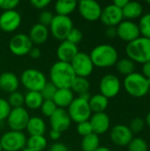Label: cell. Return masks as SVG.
<instances>
[{"instance_id": "cell-1", "label": "cell", "mask_w": 150, "mask_h": 151, "mask_svg": "<svg viewBox=\"0 0 150 151\" xmlns=\"http://www.w3.org/2000/svg\"><path fill=\"white\" fill-rule=\"evenodd\" d=\"M75 77L76 75L70 63L57 61L50 67V82L57 88H70Z\"/></svg>"}, {"instance_id": "cell-2", "label": "cell", "mask_w": 150, "mask_h": 151, "mask_svg": "<svg viewBox=\"0 0 150 151\" xmlns=\"http://www.w3.org/2000/svg\"><path fill=\"white\" fill-rule=\"evenodd\" d=\"M89 56L94 66L100 68H107L116 65L118 58L116 48L110 44L97 45L92 50Z\"/></svg>"}, {"instance_id": "cell-3", "label": "cell", "mask_w": 150, "mask_h": 151, "mask_svg": "<svg viewBox=\"0 0 150 151\" xmlns=\"http://www.w3.org/2000/svg\"><path fill=\"white\" fill-rule=\"evenodd\" d=\"M126 52L134 63L145 64L150 61V39L140 36L133 42L127 43Z\"/></svg>"}, {"instance_id": "cell-4", "label": "cell", "mask_w": 150, "mask_h": 151, "mask_svg": "<svg viewBox=\"0 0 150 151\" xmlns=\"http://www.w3.org/2000/svg\"><path fill=\"white\" fill-rule=\"evenodd\" d=\"M124 87L126 91L133 97H142L148 95L149 84L147 78L141 73H133L126 76L124 80Z\"/></svg>"}, {"instance_id": "cell-5", "label": "cell", "mask_w": 150, "mask_h": 151, "mask_svg": "<svg viewBox=\"0 0 150 151\" xmlns=\"http://www.w3.org/2000/svg\"><path fill=\"white\" fill-rule=\"evenodd\" d=\"M19 81L27 89V91L40 92L47 83L46 76L38 69L28 68L23 71Z\"/></svg>"}, {"instance_id": "cell-6", "label": "cell", "mask_w": 150, "mask_h": 151, "mask_svg": "<svg viewBox=\"0 0 150 151\" xmlns=\"http://www.w3.org/2000/svg\"><path fill=\"white\" fill-rule=\"evenodd\" d=\"M67 112L71 120L77 124L89 120L92 114L88 101H86L79 96L74 98L72 104L68 106Z\"/></svg>"}, {"instance_id": "cell-7", "label": "cell", "mask_w": 150, "mask_h": 151, "mask_svg": "<svg viewBox=\"0 0 150 151\" xmlns=\"http://www.w3.org/2000/svg\"><path fill=\"white\" fill-rule=\"evenodd\" d=\"M0 142L3 150L19 151L25 149L27 137L22 132L10 130L2 135Z\"/></svg>"}, {"instance_id": "cell-8", "label": "cell", "mask_w": 150, "mask_h": 151, "mask_svg": "<svg viewBox=\"0 0 150 151\" xmlns=\"http://www.w3.org/2000/svg\"><path fill=\"white\" fill-rule=\"evenodd\" d=\"M50 27L54 38L59 41H65L69 32L73 28V23L69 16L55 15Z\"/></svg>"}, {"instance_id": "cell-9", "label": "cell", "mask_w": 150, "mask_h": 151, "mask_svg": "<svg viewBox=\"0 0 150 151\" xmlns=\"http://www.w3.org/2000/svg\"><path fill=\"white\" fill-rule=\"evenodd\" d=\"M70 64L75 75L78 77L87 78L93 73L94 70V65L90 56L85 52L79 51Z\"/></svg>"}, {"instance_id": "cell-10", "label": "cell", "mask_w": 150, "mask_h": 151, "mask_svg": "<svg viewBox=\"0 0 150 151\" xmlns=\"http://www.w3.org/2000/svg\"><path fill=\"white\" fill-rule=\"evenodd\" d=\"M29 119L30 116L28 111L22 106L19 108H12L6 120L11 130L22 132L26 129Z\"/></svg>"}, {"instance_id": "cell-11", "label": "cell", "mask_w": 150, "mask_h": 151, "mask_svg": "<svg viewBox=\"0 0 150 151\" xmlns=\"http://www.w3.org/2000/svg\"><path fill=\"white\" fill-rule=\"evenodd\" d=\"M32 48L33 42L29 36L23 33L13 35L9 42V49L16 56H25L29 53Z\"/></svg>"}, {"instance_id": "cell-12", "label": "cell", "mask_w": 150, "mask_h": 151, "mask_svg": "<svg viewBox=\"0 0 150 151\" xmlns=\"http://www.w3.org/2000/svg\"><path fill=\"white\" fill-rule=\"evenodd\" d=\"M77 7L81 17L88 21H96L101 17L103 8L95 0H81L78 3Z\"/></svg>"}, {"instance_id": "cell-13", "label": "cell", "mask_w": 150, "mask_h": 151, "mask_svg": "<svg viewBox=\"0 0 150 151\" xmlns=\"http://www.w3.org/2000/svg\"><path fill=\"white\" fill-rule=\"evenodd\" d=\"M99 88L101 92L100 94L109 99L118 95L121 88V83L119 79L116 75L110 73L104 75L101 79Z\"/></svg>"}, {"instance_id": "cell-14", "label": "cell", "mask_w": 150, "mask_h": 151, "mask_svg": "<svg viewBox=\"0 0 150 151\" xmlns=\"http://www.w3.org/2000/svg\"><path fill=\"white\" fill-rule=\"evenodd\" d=\"M21 20V15L18 11H4L0 14V29L6 33L14 32L20 26Z\"/></svg>"}, {"instance_id": "cell-15", "label": "cell", "mask_w": 150, "mask_h": 151, "mask_svg": "<svg viewBox=\"0 0 150 151\" xmlns=\"http://www.w3.org/2000/svg\"><path fill=\"white\" fill-rule=\"evenodd\" d=\"M122 10L113 4L106 5L101 13L100 19L107 27H117L119 23L123 21Z\"/></svg>"}, {"instance_id": "cell-16", "label": "cell", "mask_w": 150, "mask_h": 151, "mask_svg": "<svg viewBox=\"0 0 150 151\" xmlns=\"http://www.w3.org/2000/svg\"><path fill=\"white\" fill-rule=\"evenodd\" d=\"M133 139V134L127 126L116 125L111 131V140L117 146H127Z\"/></svg>"}, {"instance_id": "cell-17", "label": "cell", "mask_w": 150, "mask_h": 151, "mask_svg": "<svg viewBox=\"0 0 150 151\" xmlns=\"http://www.w3.org/2000/svg\"><path fill=\"white\" fill-rule=\"evenodd\" d=\"M118 36L127 42H133L141 36L139 27L131 20H123L117 26Z\"/></svg>"}, {"instance_id": "cell-18", "label": "cell", "mask_w": 150, "mask_h": 151, "mask_svg": "<svg viewBox=\"0 0 150 151\" xmlns=\"http://www.w3.org/2000/svg\"><path fill=\"white\" fill-rule=\"evenodd\" d=\"M50 124L51 129L63 133L70 127L72 120L65 109L57 108L56 111L50 117Z\"/></svg>"}, {"instance_id": "cell-19", "label": "cell", "mask_w": 150, "mask_h": 151, "mask_svg": "<svg viewBox=\"0 0 150 151\" xmlns=\"http://www.w3.org/2000/svg\"><path fill=\"white\" fill-rule=\"evenodd\" d=\"M89 122L92 127L93 133L99 135L106 133L111 125V120L109 116L105 112L94 113L89 119Z\"/></svg>"}, {"instance_id": "cell-20", "label": "cell", "mask_w": 150, "mask_h": 151, "mask_svg": "<svg viewBox=\"0 0 150 151\" xmlns=\"http://www.w3.org/2000/svg\"><path fill=\"white\" fill-rule=\"evenodd\" d=\"M78 53V45H75L66 40L62 41V42L58 45L57 50V56L58 58V61L65 63H71L73 58Z\"/></svg>"}, {"instance_id": "cell-21", "label": "cell", "mask_w": 150, "mask_h": 151, "mask_svg": "<svg viewBox=\"0 0 150 151\" xmlns=\"http://www.w3.org/2000/svg\"><path fill=\"white\" fill-rule=\"evenodd\" d=\"M19 79L11 72H4L0 74V89L5 93L11 94L18 90Z\"/></svg>"}, {"instance_id": "cell-22", "label": "cell", "mask_w": 150, "mask_h": 151, "mask_svg": "<svg viewBox=\"0 0 150 151\" xmlns=\"http://www.w3.org/2000/svg\"><path fill=\"white\" fill-rule=\"evenodd\" d=\"M49 33L50 31L48 27L43 26L40 23H36L31 27L27 35L29 36L33 44L41 45L47 41L49 37Z\"/></svg>"}, {"instance_id": "cell-23", "label": "cell", "mask_w": 150, "mask_h": 151, "mask_svg": "<svg viewBox=\"0 0 150 151\" xmlns=\"http://www.w3.org/2000/svg\"><path fill=\"white\" fill-rule=\"evenodd\" d=\"M74 99L73 92L71 88H57L53 101L57 106V108L65 109L72 104Z\"/></svg>"}, {"instance_id": "cell-24", "label": "cell", "mask_w": 150, "mask_h": 151, "mask_svg": "<svg viewBox=\"0 0 150 151\" xmlns=\"http://www.w3.org/2000/svg\"><path fill=\"white\" fill-rule=\"evenodd\" d=\"M26 129L29 134V136L44 135L46 132V124L44 120L40 117H30Z\"/></svg>"}, {"instance_id": "cell-25", "label": "cell", "mask_w": 150, "mask_h": 151, "mask_svg": "<svg viewBox=\"0 0 150 151\" xmlns=\"http://www.w3.org/2000/svg\"><path fill=\"white\" fill-rule=\"evenodd\" d=\"M143 12V7L141 4L135 1H128L126 5L122 9L123 17L129 19H134L141 17Z\"/></svg>"}, {"instance_id": "cell-26", "label": "cell", "mask_w": 150, "mask_h": 151, "mask_svg": "<svg viewBox=\"0 0 150 151\" xmlns=\"http://www.w3.org/2000/svg\"><path fill=\"white\" fill-rule=\"evenodd\" d=\"M78 6V2L75 0H59L55 3L54 9L57 15L69 16Z\"/></svg>"}, {"instance_id": "cell-27", "label": "cell", "mask_w": 150, "mask_h": 151, "mask_svg": "<svg viewBox=\"0 0 150 151\" xmlns=\"http://www.w3.org/2000/svg\"><path fill=\"white\" fill-rule=\"evenodd\" d=\"M88 104L92 112L94 113L104 112V111L107 109L109 105V99L101 94H96L90 97L88 101Z\"/></svg>"}, {"instance_id": "cell-28", "label": "cell", "mask_w": 150, "mask_h": 151, "mask_svg": "<svg viewBox=\"0 0 150 151\" xmlns=\"http://www.w3.org/2000/svg\"><path fill=\"white\" fill-rule=\"evenodd\" d=\"M24 97H25L24 104L28 109L31 110L40 109L44 101L41 93L36 91H27L24 96Z\"/></svg>"}, {"instance_id": "cell-29", "label": "cell", "mask_w": 150, "mask_h": 151, "mask_svg": "<svg viewBox=\"0 0 150 151\" xmlns=\"http://www.w3.org/2000/svg\"><path fill=\"white\" fill-rule=\"evenodd\" d=\"M27 149L34 151H42L47 147V139L44 135H32L27 138Z\"/></svg>"}, {"instance_id": "cell-30", "label": "cell", "mask_w": 150, "mask_h": 151, "mask_svg": "<svg viewBox=\"0 0 150 151\" xmlns=\"http://www.w3.org/2000/svg\"><path fill=\"white\" fill-rule=\"evenodd\" d=\"M100 147L99 135L92 133L87 136L82 137L81 150L82 151H95Z\"/></svg>"}, {"instance_id": "cell-31", "label": "cell", "mask_w": 150, "mask_h": 151, "mask_svg": "<svg viewBox=\"0 0 150 151\" xmlns=\"http://www.w3.org/2000/svg\"><path fill=\"white\" fill-rule=\"evenodd\" d=\"M70 88L73 93H76L80 96L81 94L89 92L90 83L87 78L76 76L75 79L73 80Z\"/></svg>"}, {"instance_id": "cell-32", "label": "cell", "mask_w": 150, "mask_h": 151, "mask_svg": "<svg viewBox=\"0 0 150 151\" xmlns=\"http://www.w3.org/2000/svg\"><path fill=\"white\" fill-rule=\"evenodd\" d=\"M116 66L118 71L121 74L126 76L133 73L135 71V64L130 58H122L120 60H118V62L116 63Z\"/></svg>"}, {"instance_id": "cell-33", "label": "cell", "mask_w": 150, "mask_h": 151, "mask_svg": "<svg viewBox=\"0 0 150 151\" xmlns=\"http://www.w3.org/2000/svg\"><path fill=\"white\" fill-rule=\"evenodd\" d=\"M138 27L141 36L150 39V13H147L141 18Z\"/></svg>"}, {"instance_id": "cell-34", "label": "cell", "mask_w": 150, "mask_h": 151, "mask_svg": "<svg viewBox=\"0 0 150 151\" xmlns=\"http://www.w3.org/2000/svg\"><path fill=\"white\" fill-rule=\"evenodd\" d=\"M7 101H8L11 109L12 108H19V107H22V105L24 104L25 97H24V95L22 93H20L19 91L17 90V91L11 93L9 95Z\"/></svg>"}, {"instance_id": "cell-35", "label": "cell", "mask_w": 150, "mask_h": 151, "mask_svg": "<svg viewBox=\"0 0 150 151\" xmlns=\"http://www.w3.org/2000/svg\"><path fill=\"white\" fill-rule=\"evenodd\" d=\"M127 146H128V151L149 150L148 143L142 138H133Z\"/></svg>"}, {"instance_id": "cell-36", "label": "cell", "mask_w": 150, "mask_h": 151, "mask_svg": "<svg viewBox=\"0 0 150 151\" xmlns=\"http://www.w3.org/2000/svg\"><path fill=\"white\" fill-rule=\"evenodd\" d=\"M57 90V88L54 84H52L50 81H47V83L45 84L43 88L40 91V93L43 100H53Z\"/></svg>"}, {"instance_id": "cell-37", "label": "cell", "mask_w": 150, "mask_h": 151, "mask_svg": "<svg viewBox=\"0 0 150 151\" xmlns=\"http://www.w3.org/2000/svg\"><path fill=\"white\" fill-rule=\"evenodd\" d=\"M40 109L42 110V112L44 116L50 118L56 111L57 106L56 105L53 100H44Z\"/></svg>"}, {"instance_id": "cell-38", "label": "cell", "mask_w": 150, "mask_h": 151, "mask_svg": "<svg viewBox=\"0 0 150 151\" xmlns=\"http://www.w3.org/2000/svg\"><path fill=\"white\" fill-rule=\"evenodd\" d=\"M82 38H83V34L82 32L78 29V28H75L73 27L68 34L67 37H66V41L75 44V45H78L81 41H82Z\"/></svg>"}, {"instance_id": "cell-39", "label": "cell", "mask_w": 150, "mask_h": 151, "mask_svg": "<svg viewBox=\"0 0 150 151\" xmlns=\"http://www.w3.org/2000/svg\"><path fill=\"white\" fill-rule=\"evenodd\" d=\"M145 120L141 118H134L131 123H130V126H129V128L130 130L132 131V133L133 134H138V133H141L143 129H144V127H145Z\"/></svg>"}, {"instance_id": "cell-40", "label": "cell", "mask_w": 150, "mask_h": 151, "mask_svg": "<svg viewBox=\"0 0 150 151\" xmlns=\"http://www.w3.org/2000/svg\"><path fill=\"white\" fill-rule=\"evenodd\" d=\"M77 132L78 134L84 137V136H87L90 134L93 133V130H92V127H91V124L89 122V120L88 121H84V122H80L79 124H77Z\"/></svg>"}, {"instance_id": "cell-41", "label": "cell", "mask_w": 150, "mask_h": 151, "mask_svg": "<svg viewBox=\"0 0 150 151\" xmlns=\"http://www.w3.org/2000/svg\"><path fill=\"white\" fill-rule=\"evenodd\" d=\"M11 108L6 99L0 97V121L5 120L11 111Z\"/></svg>"}, {"instance_id": "cell-42", "label": "cell", "mask_w": 150, "mask_h": 151, "mask_svg": "<svg viewBox=\"0 0 150 151\" xmlns=\"http://www.w3.org/2000/svg\"><path fill=\"white\" fill-rule=\"evenodd\" d=\"M54 14L50 12V11H47V10H44L42 11L41 13H40V16H39V23L43 25V26H50V23L52 22L53 20V18H54Z\"/></svg>"}, {"instance_id": "cell-43", "label": "cell", "mask_w": 150, "mask_h": 151, "mask_svg": "<svg viewBox=\"0 0 150 151\" xmlns=\"http://www.w3.org/2000/svg\"><path fill=\"white\" fill-rule=\"evenodd\" d=\"M19 0H0V8L4 11H11L15 10V8L19 5Z\"/></svg>"}, {"instance_id": "cell-44", "label": "cell", "mask_w": 150, "mask_h": 151, "mask_svg": "<svg viewBox=\"0 0 150 151\" xmlns=\"http://www.w3.org/2000/svg\"><path fill=\"white\" fill-rule=\"evenodd\" d=\"M30 4L34 8L42 10V9L46 8L50 4V0H31Z\"/></svg>"}, {"instance_id": "cell-45", "label": "cell", "mask_w": 150, "mask_h": 151, "mask_svg": "<svg viewBox=\"0 0 150 151\" xmlns=\"http://www.w3.org/2000/svg\"><path fill=\"white\" fill-rule=\"evenodd\" d=\"M49 151H70L69 148L61 142H55L50 148Z\"/></svg>"}, {"instance_id": "cell-46", "label": "cell", "mask_w": 150, "mask_h": 151, "mask_svg": "<svg viewBox=\"0 0 150 151\" xmlns=\"http://www.w3.org/2000/svg\"><path fill=\"white\" fill-rule=\"evenodd\" d=\"M105 35L109 38H115L118 36L117 32V27H107V29L105 30Z\"/></svg>"}, {"instance_id": "cell-47", "label": "cell", "mask_w": 150, "mask_h": 151, "mask_svg": "<svg viewBox=\"0 0 150 151\" xmlns=\"http://www.w3.org/2000/svg\"><path fill=\"white\" fill-rule=\"evenodd\" d=\"M28 54H29V56H30L32 58L37 59V58H39L41 57L42 52H41V50H40L38 47H34V46H33V48L31 49V50L29 51Z\"/></svg>"}, {"instance_id": "cell-48", "label": "cell", "mask_w": 150, "mask_h": 151, "mask_svg": "<svg viewBox=\"0 0 150 151\" xmlns=\"http://www.w3.org/2000/svg\"><path fill=\"white\" fill-rule=\"evenodd\" d=\"M142 75L147 78V79H150V61L145 63L142 65Z\"/></svg>"}, {"instance_id": "cell-49", "label": "cell", "mask_w": 150, "mask_h": 151, "mask_svg": "<svg viewBox=\"0 0 150 151\" xmlns=\"http://www.w3.org/2000/svg\"><path fill=\"white\" fill-rule=\"evenodd\" d=\"M61 134H62V133H60V132H58V131H56V130L51 129L50 132V134H49V135H50V138L52 141H57V140L60 139Z\"/></svg>"}, {"instance_id": "cell-50", "label": "cell", "mask_w": 150, "mask_h": 151, "mask_svg": "<svg viewBox=\"0 0 150 151\" xmlns=\"http://www.w3.org/2000/svg\"><path fill=\"white\" fill-rule=\"evenodd\" d=\"M127 3H128V0H115L112 4L122 10L126 5Z\"/></svg>"}, {"instance_id": "cell-51", "label": "cell", "mask_w": 150, "mask_h": 151, "mask_svg": "<svg viewBox=\"0 0 150 151\" xmlns=\"http://www.w3.org/2000/svg\"><path fill=\"white\" fill-rule=\"evenodd\" d=\"M79 97H80V98H82V99H84V100H86V101H89V99H90L91 96H90L89 92H88V93H84V94L80 95V96H79Z\"/></svg>"}, {"instance_id": "cell-52", "label": "cell", "mask_w": 150, "mask_h": 151, "mask_svg": "<svg viewBox=\"0 0 150 151\" xmlns=\"http://www.w3.org/2000/svg\"><path fill=\"white\" fill-rule=\"evenodd\" d=\"M145 123L148 125V127H150V111L147 114V117H146V121H145Z\"/></svg>"}, {"instance_id": "cell-53", "label": "cell", "mask_w": 150, "mask_h": 151, "mask_svg": "<svg viewBox=\"0 0 150 151\" xmlns=\"http://www.w3.org/2000/svg\"><path fill=\"white\" fill-rule=\"evenodd\" d=\"M95 151H111V150L110 149H108L107 147H99L97 150H95Z\"/></svg>"}, {"instance_id": "cell-54", "label": "cell", "mask_w": 150, "mask_h": 151, "mask_svg": "<svg viewBox=\"0 0 150 151\" xmlns=\"http://www.w3.org/2000/svg\"><path fill=\"white\" fill-rule=\"evenodd\" d=\"M22 151H34V150H30V149H27V148H25L24 150Z\"/></svg>"}, {"instance_id": "cell-55", "label": "cell", "mask_w": 150, "mask_h": 151, "mask_svg": "<svg viewBox=\"0 0 150 151\" xmlns=\"http://www.w3.org/2000/svg\"><path fill=\"white\" fill-rule=\"evenodd\" d=\"M3 150V148H2V145H1V142H0V151Z\"/></svg>"}, {"instance_id": "cell-56", "label": "cell", "mask_w": 150, "mask_h": 151, "mask_svg": "<svg viewBox=\"0 0 150 151\" xmlns=\"http://www.w3.org/2000/svg\"><path fill=\"white\" fill-rule=\"evenodd\" d=\"M148 95L149 96V97H150V87H149V92H148Z\"/></svg>"}, {"instance_id": "cell-57", "label": "cell", "mask_w": 150, "mask_h": 151, "mask_svg": "<svg viewBox=\"0 0 150 151\" xmlns=\"http://www.w3.org/2000/svg\"><path fill=\"white\" fill-rule=\"evenodd\" d=\"M147 3H148V4H150V1H147Z\"/></svg>"}, {"instance_id": "cell-58", "label": "cell", "mask_w": 150, "mask_h": 151, "mask_svg": "<svg viewBox=\"0 0 150 151\" xmlns=\"http://www.w3.org/2000/svg\"><path fill=\"white\" fill-rule=\"evenodd\" d=\"M0 92H1V89H0Z\"/></svg>"}, {"instance_id": "cell-59", "label": "cell", "mask_w": 150, "mask_h": 151, "mask_svg": "<svg viewBox=\"0 0 150 151\" xmlns=\"http://www.w3.org/2000/svg\"><path fill=\"white\" fill-rule=\"evenodd\" d=\"M118 151H119V150H118Z\"/></svg>"}]
</instances>
